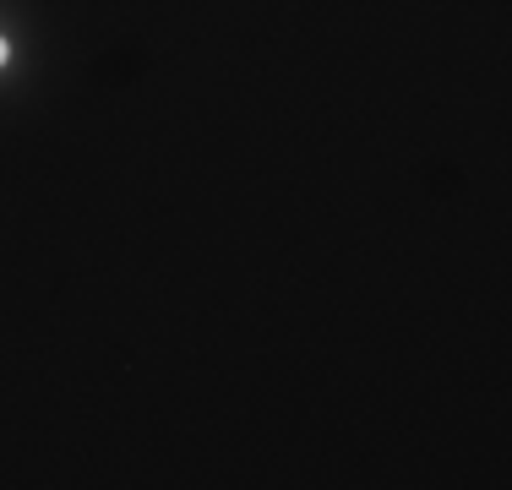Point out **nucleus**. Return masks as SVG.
Listing matches in <instances>:
<instances>
[{
  "label": "nucleus",
  "instance_id": "1",
  "mask_svg": "<svg viewBox=\"0 0 512 490\" xmlns=\"http://www.w3.org/2000/svg\"><path fill=\"white\" fill-rule=\"evenodd\" d=\"M0 60H6V44H0Z\"/></svg>",
  "mask_w": 512,
  "mask_h": 490
}]
</instances>
